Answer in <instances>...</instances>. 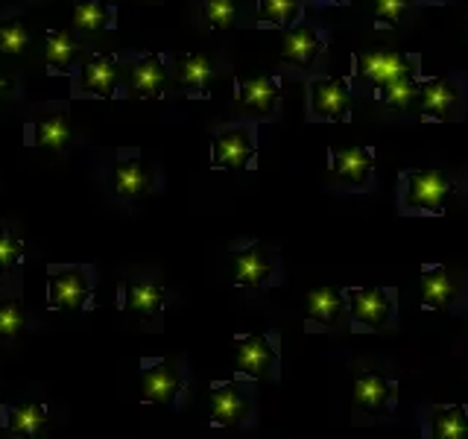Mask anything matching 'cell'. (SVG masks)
Wrapping results in <instances>:
<instances>
[{
  "instance_id": "cell-1",
  "label": "cell",
  "mask_w": 468,
  "mask_h": 439,
  "mask_svg": "<svg viewBox=\"0 0 468 439\" xmlns=\"http://www.w3.org/2000/svg\"><path fill=\"white\" fill-rule=\"evenodd\" d=\"M258 422V384L243 375L214 378L208 384V428L252 431Z\"/></svg>"
},
{
  "instance_id": "cell-2",
  "label": "cell",
  "mask_w": 468,
  "mask_h": 439,
  "mask_svg": "<svg viewBox=\"0 0 468 439\" xmlns=\"http://www.w3.org/2000/svg\"><path fill=\"white\" fill-rule=\"evenodd\" d=\"M401 402V380L384 366H360L351 384V416L355 424L389 422Z\"/></svg>"
},
{
  "instance_id": "cell-3",
  "label": "cell",
  "mask_w": 468,
  "mask_h": 439,
  "mask_svg": "<svg viewBox=\"0 0 468 439\" xmlns=\"http://www.w3.org/2000/svg\"><path fill=\"white\" fill-rule=\"evenodd\" d=\"M141 404L170 407L182 410L185 399L194 384V372H190L187 355L176 358H141Z\"/></svg>"
},
{
  "instance_id": "cell-4",
  "label": "cell",
  "mask_w": 468,
  "mask_h": 439,
  "mask_svg": "<svg viewBox=\"0 0 468 439\" xmlns=\"http://www.w3.org/2000/svg\"><path fill=\"white\" fill-rule=\"evenodd\" d=\"M457 194L451 176L442 167H407L399 176V209L401 214L439 217Z\"/></svg>"
},
{
  "instance_id": "cell-5",
  "label": "cell",
  "mask_w": 468,
  "mask_h": 439,
  "mask_svg": "<svg viewBox=\"0 0 468 439\" xmlns=\"http://www.w3.org/2000/svg\"><path fill=\"white\" fill-rule=\"evenodd\" d=\"M100 273L91 263H50L44 302L58 314H85L94 307Z\"/></svg>"
},
{
  "instance_id": "cell-6",
  "label": "cell",
  "mask_w": 468,
  "mask_h": 439,
  "mask_svg": "<svg viewBox=\"0 0 468 439\" xmlns=\"http://www.w3.org/2000/svg\"><path fill=\"white\" fill-rule=\"evenodd\" d=\"M229 267H231V284L252 293H263L284 284L287 275L278 249L267 246L263 241H243L229 246Z\"/></svg>"
},
{
  "instance_id": "cell-7",
  "label": "cell",
  "mask_w": 468,
  "mask_h": 439,
  "mask_svg": "<svg viewBox=\"0 0 468 439\" xmlns=\"http://www.w3.org/2000/svg\"><path fill=\"white\" fill-rule=\"evenodd\" d=\"M348 307V328L357 334H378L395 328L401 319L399 290L389 284H366V287H343Z\"/></svg>"
},
{
  "instance_id": "cell-8",
  "label": "cell",
  "mask_w": 468,
  "mask_h": 439,
  "mask_svg": "<svg viewBox=\"0 0 468 439\" xmlns=\"http://www.w3.org/2000/svg\"><path fill=\"white\" fill-rule=\"evenodd\" d=\"M419 299L424 314H468V273L448 263H421Z\"/></svg>"
},
{
  "instance_id": "cell-9",
  "label": "cell",
  "mask_w": 468,
  "mask_h": 439,
  "mask_svg": "<svg viewBox=\"0 0 468 439\" xmlns=\"http://www.w3.org/2000/svg\"><path fill=\"white\" fill-rule=\"evenodd\" d=\"M234 340V372L249 380H282V334L275 328L263 331H238Z\"/></svg>"
},
{
  "instance_id": "cell-10",
  "label": "cell",
  "mask_w": 468,
  "mask_h": 439,
  "mask_svg": "<svg viewBox=\"0 0 468 439\" xmlns=\"http://www.w3.org/2000/svg\"><path fill=\"white\" fill-rule=\"evenodd\" d=\"M167 302L170 287L161 278H121L117 282V307L150 331H161Z\"/></svg>"
},
{
  "instance_id": "cell-11",
  "label": "cell",
  "mask_w": 468,
  "mask_h": 439,
  "mask_svg": "<svg viewBox=\"0 0 468 439\" xmlns=\"http://www.w3.org/2000/svg\"><path fill=\"white\" fill-rule=\"evenodd\" d=\"M340 326H348V307L343 287L322 284L304 296V331L307 334H331Z\"/></svg>"
},
{
  "instance_id": "cell-12",
  "label": "cell",
  "mask_w": 468,
  "mask_h": 439,
  "mask_svg": "<svg viewBox=\"0 0 468 439\" xmlns=\"http://www.w3.org/2000/svg\"><path fill=\"white\" fill-rule=\"evenodd\" d=\"M258 141L249 126H229L217 132L211 141V167L214 170H246L255 167Z\"/></svg>"
},
{
  "instance_id": "cell-13",
  "label": "cell",
  "mask_w": 468,
  "mask_h": 439,
  "mask_svg": "<svg viewBox=\"0 0 468 439\" xmlns=\"http://www.w3.org/2000/svg\"><path fill=\"white\" fill-rule=\"evenodd\" d=\"M328 170L346 190H366L375 179V146H334L328 150Z\"/></svg>"
},
{
  "instance_id": "cell-14",
  "label": "cell",
  "mask_w": 468,
  "mask_h": 439,
  "mask_svg": "<svg viewBox=\"0 0 468 439\" xmlns=\"http://www.w3.org/2000/svg\"><path fill=\"white\" fill-rule=\"evenodd\" d=\"M419 439H468V407L424 402L419 407Z\"/></svg>"
},
{
  "instance_id": "cell-15",
  "label": "cell",
  "mask_w": 468,
  "mask_h": 439,
  "mask_svg": "<svg viewBox=\"0 0 468 439\" xmlns=\"http://www.w3.org/2000/svg\"><path fill=\"white\" fill-rule=\"evenodd\" d=\"M419 70V56H404V53H384V50H360L355 53V73L363 80H369L375 88L416 77Z\"/></svg>"
},
{
  "instance_id": "cell-16",
  "label": "cell",
  "mask_w": 468,
  "mask_h": 439,
  "mask_svg": "<svg viewBox=\"0 0 468 439\" xmlns=\"http://www.w3.org/2000/svg\"><path fill=\"white\" fill-rule=\"evenodd\" d=\"M0 428L6 439H41L50 428L44 402H0Z\"/></svg>"
},
{
  "instance_id": "cell-17",
  "label": "cell",
  "mask_w": 468,
  "mask_h": 439,
  "mask_svg": "<svg viewBox=\"0 0 468 439\" xmlns=\"http://www.w3.org/2000/svg\"><path fill=\"white\" fill-rule=\"evenodd\" d=\"M112 190L121 199H141L153 194V170L138 153H123L109 165Z\"/></svg>"
},
{
  "instance_id": "cell-18",
  "label": "cell",
  "mask_w": 468,
  "mask_h": 439,
  "mask_svg": "<svg viewBox=\"0 0 468 439\" xmlns=\"http://www.w3.org/2000/svg\"><path fill=\"white\" fill-rule=\"evenodd\" d=\"M311 117L314 121H348L351 117V88L346 80L322 77L311 85Z\"/></svg>"
},
{
  "instance_id": "cell-19",
  "label": "cell",
  "mask_w": 468,
  "mask_h": 439,
  "mask_svg": "<svg viewBox=\"0 0 468 439\" xmlns=\"http://www.w3.org/2000/svg\"><path fill=\"white\" fill-rule=\"evenodd\" d=\"M234 100L238 106L252 112L255 117H272L282 102V82L275 77H252V80H238L234 85Z\"/></svg>"
},
{
  "instance_id": "cell-20",
  "label": "cell",
  "mask_w": 468,
  "mask_h": 439,
  "mask_svg": "<svg viewBox=\"0 0 468 439\" xmlns=\"http://www.w3.org/2000/svg\"><path fill=\"white\" fill-rule=\"evenodd\" d=\"M27 305L21 299V287L18 282H9V278H0V343H12L15 337H21L27 328Z\"/></svg>"
},
{
  "instance_id": "cell-21",
  "label": "cell",
  "mask_w": 468,
  "mask_h": 439,
  "mask_svg": "<svg viewBox=\"0 0 468 439\" xmlns=\"http://www.w3.org/2000/svg\"><path fill=\"white\" fill-rule=\"evenodd\" d=\"M460 94L448 80H431L419 91V109L424 121H451L457 114Z\"/></svg>"
},
{
  "instance_id": "cell-22",
  "label": "cell",
  "mask_w": 468,
  "mask_h": 439,
  "mask_svg": "<svg viewBox=\"0 0 468 439\" xmlns=\"http://www.w3.org/2000/svg\"><path fill=\"white\" fill-rule=\"evenodd\" d=\"M132 94L141 97V100H155L165 94V85H167V70H165V62H161V56L155 53H146L141 56L135 68H132Z\"/></svg>"
},
{
  "instance_id": "cell-23",
  "label": "cell",
  "mask_w": 468,
  "mask_h": 439,
  "mask_svg": "<svg viewBox=\"0 0 468 439\" xmlns=\"http://www.w3.org/2000/svg\"><path fill=\"white\" fill-rule=\"evenodd\" d=\"M117 88V65L112 56H91L80 73V91L88 97H112Z\"/></svg>"
},
{
  "instance_id": "cell-24",
  "label": "cell",
  "mask_w": 468,
  "mask_h": 439,
  "mask_svg": "<svg viewBox=\"0 0 468 439\" xmlns=\"http://www.w3.org/2000/svg\"><path fill=\"white\" fill-rule=\"evenodd\" d=\"M33 141V146L48 153H62L65 146L70 144V121L65 117V112H53L44 114L33 123V132H29L27 144Z\"/></svg>"
},
{
  "instance_id": "cell-25",
  "label": "cell",
  "mask_w": 468,
  "mask_h": 439,
  "mask_svg": "<svg viewBox=\"0 0 468 439\" xmlns=\"http://www.w3.org/2000/svg\"><path fill=\"white\" fill-rule=\"evenodd\" d=\"M319 53H322V36L316 33V27L302 24L284 36V59L287 62L307 68V65L316 62Z\"/></svg>"
},
{
  "instance_id": "cell-26",
  "label": "cell",
  "mask_w": 468,
  "mask_h": 439,
  "mask_svg": "<svg viewBox=\"0 0 468 439\" xmlns=\"http://www.w3.org/2000/svg\"><path fill=\"white\" fill-rule=\"evenodd\" d=\"M214 80V65L205 53H190L179 62V85L190 97H205Z\"/></svg>"
},
{
  "instance_id": "cell-27",
  "label": "cell",
  "mask_w": 468,
  "mask_h": 439,
  "mask_svg": "<svg viewBox=\"0 0 468 439\" xmlns=\"http://www.w3.org/2000/svg\"><path fill=\"white\" fill-rule=\"evenodd\" d=\"M80 59V44L73 41L68 29H53L44 41V62L50 65V70H70V65Z\"/></svg>"
},
{
  "instance_id": "cell-28",
  "label": "cell",
  "mask_w": 468,
  "mask_h": 439,
  "mask_svg": "<svg viewBox=\"0 0 468 439\" xmlns=\"http://www.w3.org/2000/svg\"><path fill=\"white\" fill-rule=\"evenodd\" d=\"M419 91H421V85L416 77H404V80H395V82H387V85H380L378 88V100L384 102L387 109H410L413 102L419 100Z\"/></svg>"
},
{
  "instance_id": "cell-29",
  "label": "cell",
  "mask_w": 468,
  "mask_h": 439,
  "mask_svg": "<svg viewBox=\"0 0 468 439\" xmlns=\"http://www.w3.org/2000/svg\"><path fill=\"white\" fill-rule=\"evenodd\" d=\"M114 18V9L106 4V0H82L73 9V24H77L82 33H100L106 29Z\"/></svg>"
},
{
  "instance_id": "cell-30",
  "label": "cell",
  "mask_w": 468,
  "mask_h": 439,
  "mask_svg": "<svg viewBox=\"0 0 468 439\" xmlns=\"http://www.w3.org/2000/svg\"><path fill=\"white\" fill-rule=\"evenodd\" d=\"M24 261V238L6 220H0V278L12 275V270Z\"/></svg>"
},
{
  "instance_id": "cell-31",
  "label": "cell",
  "mask_w": 468,
  "mask_h": 439,
  "mask_svg": "<svg viewBox=\"0 0 468 439\" xmlns=\"http://www.w3.org/2000/svg\"><path fill=\"white\" fill-rule=\"evenodd\" d=\"M302 0H258V18L261 24L287 27L299 18Z\"/></svg>"
},
{
  "instance_id": "cell-32",
  "label": "cell",
  "mask_w": 468,
  "mask_h": 439,
  "mask_svg": "<svg viewBox=\"0 0 468 439\" xmlns=\"http://www.w3.org/2000/svg\"><path fill=\"white\" fill-rule=\"evenodd\" d=\"M29 50V33L21 21L0 24V53L4 56H21Z\"/></svg>"
},
{
  "instance_id": "cell-33",
  "label": "cell",
  "mask_w": 468,
  "mask_h": 439,
  "mask_svg": "<svg viewBox=\"0 0 468 439\" xmlns=\"http://www.w3.org/2000/svg\"><path fill=\"white\" fill-rule=\"evenodd\" d=\"M202 12L205 21L214 29H229L234 24V0H202Z\"/></svg>"
},
{
  "instance_id": "cell-34",
  "label": "cell",
  "mask_w": 468,
  "mask_h": 439,
  "mask_svg": "<svg viewBox=\"0 0 468 439\" xmlns=\"http://www.w3.org/2000/svg\"><path fill=\"white\" fill-rule=\"evenodd\" d=\"M407 15V0H375V18L380 24H399Z\"/></svg>"
},
{
  "instance_id": "cell-35",
  "label": "cell",
  "mask_w": 468,
  "mask_h": 439,
  "mask_svg": "<svg viewBox=\"0 0 468 439\" xmlns=\"http://www.w3.org/2000/svg\"><path fill=\"white\" fill-rule=\"evenodd\" d=\"M9 91H12V80L6 77L4 70H0V100H6V97H9Z\"/></svg>"
},
{
  "instance_id": "cell-36",
  "label": "cell",
  "mask_w": 468,
  "mask_h": 439,
  "mask_svg": "<svg viewBox=\"0 0 468 439\" xmlns=\"http://www.w3.org/2000/svg\"><path fill=\"white\" fill-rule=\"evenodd\" d=\"M465 358H468V334H465Z\"/></svg>"
},
{
  "instance_id": "cell-37",
  "label": "cell",
  "mask_w": 468,
  "mask_h": 439,
  "mask_svg": "<svg viewBox=\"0 0 468 439\" xmlns=\"http://www.w3.org/2000/svg\"><path fill=\"white\" fill-rule=\"evenodd\" d=\"M334 4H340V0H334Z\"/></svg>"
}]
</instances>
